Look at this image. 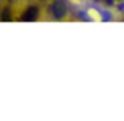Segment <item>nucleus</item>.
I'll list each match as a JSON object with an SVG mask.
<instances>
[{"instance_id": "1", "label": "nucleus", "mask_w": 124, "mask_h": 121, "mask_svg": "<svg viewBox=\"0 0 124 121\" xmlns=\"http://www.w3.org/2000/svg\"><path fill=\"white\" fill-rule=\"evenodd\" d=\"M88 16H90L91 21H101V14L94 8H90V9H88Z\"/></svg>"}, {"instance_id": "2", "label": "nucleus", "mask_w": 124, "mask_h": 121, "mask_svg": "<svg viewBox=\"0 0 124 121\" xmlns=\"http://www.w3.org/2000/svg\"><path fill=\"white\" fill-rule=\"evenodd\" d=\"M72 2H76V3H80V0H72Z\"/></svg>"}]
</instances>
